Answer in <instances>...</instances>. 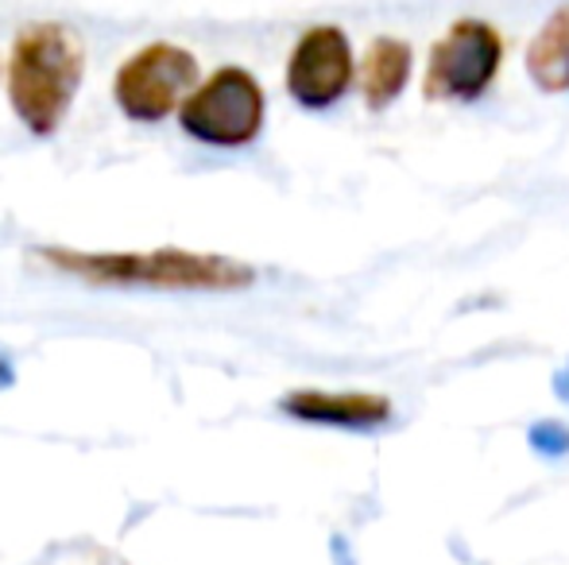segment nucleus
I'll use <instances>...</instances> for the list:
<instances>
[{"instance_id": "1", "label": "nucleus", "mask_w": 569, "mask_h": 565, "mask_svg": "<svg viewBox=\"0 0 569 565\" xmlns=\"http://www.w3.org/2000/svg\"><path fill=\"white\" fill-rule=\"evenodd\" d=\"M51 272L101 286H159V291H240L256 283V272L218 252L156 249V252H78L39 249Z\"/></svg>"}, {"instance_id": "2", "label": "nucleus", "mask_w": 569, "mask_h": 565, "mask_svg": "<svg viewBox=\"0 0 569 565\" xmlns=\"http://www.w3.org/2000/svg\"><path fill=\"white\" fill-rule=\"evenodd\" d=\"M86 51L67 23H31L8 54V101L23 129L51 137L82 85Z\"/></svg>"}, {"instance_id": "3", "label": "nucleus", "mask_w": 569, "mask_h": 565, "mask_svg": "<svg viewBox=\"0 0 569 565\" xmlns=\"http://www.w3.org/2000/svg\"><path fill=\"white\" fill-rule=\"evenodd\" d=\"M187 137L210 148H244L263 129V90L244 67H221L179 105Z\"/></svg>"}, {"instance_id": "4", "label": "nucleus", "mask_w": 569, "mask_h": 565, "mask_svg": "<svg viewBox=\"0 0 569 565\" xmlns=\"http://www.w3.org/2000/svg\"><path fill=\"white\" fill-rule=\"evenodd\" d=\"M503 62V39L485 20H457L446 36L430 47L422 93L430 101H477L496 82Z\"/></svg>"}, {"instance_id": "5", "label": "nucleus", "mask_w": 569, "mask_h": 565, "mask_svg": "<svg viewBox=\"0 0 569 565\" xmlns=\"http://www.w3.org/2000/svg\"><path fill=\"white\" fill-rule=\"evenodd\" d=\"M198 82V59L187 47L148 43L120 62L113 78L117 109L136 124H159L182 105Z\"/></svg>"}, {"instance_id": "6", "label": "nucleus", "mask_w": 569, "mask_h": 565, "mask_svg": "<svg viewBox=\"0 0 569 565\" xmlns=\"http://www.w3.org/2000/svg\"><path fill=\"white\" fill-rule=\"evenodd\" d=\"M357 78L349 36L333 23H315L299 36L287 59V93L302 109H330Z\"/></svg>"}, {"instance_id": "7", "label": "nucleus", "mask_w": 569, "mask_h": 565, "mask_svg": "<svg viewBox=\"0 0 569 565\" xmlns=\"http://www.w3.org/2000/svg\"><path fill=\"white\" fill-rule=\"evenodd\" d=\"M283 411L302 423L345 430H372L391 418V403L372 392H291Z\"/></svg>"}, {"instance_id": "8", "label": "nucleus", "mask_w": 569, "mask_h": 565, "mask_svg": "<svg viewBox=\"0 0 569 565\" xmlns=\"http://www.w3.org/2000/svg\"><path fill=\"white\" fill-rule=\"evenodd\" d=\"M411 67L415 51L407 39L376 36L360 59V98L368 101V109H388L411 82Z\"/></svg>"}, {"instance_id": "9", "label": "nucleus", "mask_w": 569, "mask_h": 565, "mask_svg": "<svg viewBox=\"0 0 569 565\" xmlns=\"http://www.w3.org/2000/svg\"><path fill=\"white\" fill-rule=\"evenodd\" d=\"M527 74L547 93L569 90V4L558 8L527 47Z\"/></svg>"}, {"instance_id": "10", "label": "nucleus", "mask_w": 569, "mask_h": 565, "mask_svg": "<svg viewBox=\"0 0 569 565\" xmlns=\"http://www.w3.org/2000/svg\"><path fill=\"white\" fill-rule=\"evenodd\" d=\"M531 442L535 450H547V453H566L569 450V430L558 423H542L531 430Z\"/></svg>"}, {"instance_id": "11", "label": "nucleus", "mask_w": 569, "mask_h": 565, "mask_svg": "<svg viewBox=\"0 0 569 565\" xmlns=\"http://www.w3.org/2000/svg\"><path fill=\"white\" fill-rule=\"evenodd\" d=\"M8 384H12V364H8V361H0V392H4Z\"/></svg>"}]
</instances>
